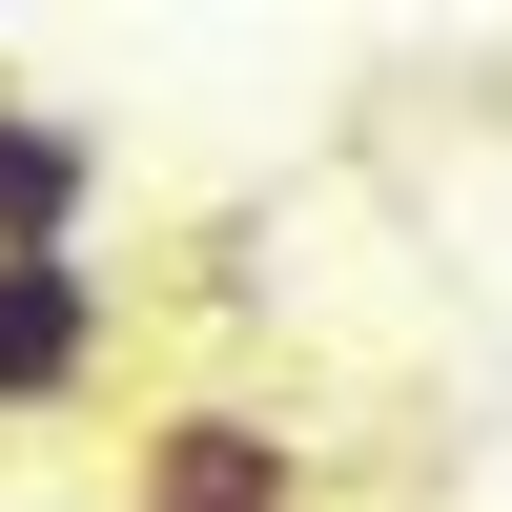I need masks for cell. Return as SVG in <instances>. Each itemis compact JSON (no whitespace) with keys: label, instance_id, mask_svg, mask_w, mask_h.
<instances>
[{"label":"cell","instance_id":"1","mask_svg":"<svg viewBox=\"0 0 512 512\" xmlns=\"http://www.w3.org/2000/svg\"><path fill=\"white\" fill-rule=\"evenodd\" d=\"M123 512H328V451L267 390H164L123 431Z\"/></svg>","mask_w":512,"mask_h":512},{"label":"cell","instance_id":"2","mask_svg":"<svg viewBox=\"0 0 512 512\" xmlns=\"http://www.w3.org/2000/svg\"><path fill=\"white\" fill-rule=\"evenodd\" d=\"M123 267L103 246H62V267H0V431H62V410L123 390Z\"/></svg>","mask_w":512,"mask_h":512},{"label":"cell","instance_id":"3","mask_svg":"<svg viewBox=\"0 0 512 512\" xmlns=\"http://www.w3.org/2000/svg\"><path fill=\"white\" fill-rule=\"evenodd\" d=\"M123 164L82 103H41V82H0V267H62V246H103Z\"/></svg>","mask_w":512,"mask_h":512}]
</instances>
